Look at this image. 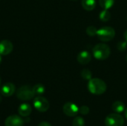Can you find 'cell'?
Returning a JSON list of instances; mask_svg holds the SVG:
<instances>
[{
    "label": "cell",
    "instance_id": "cell-10",
    "mask_svg": "<svg viewBox=\"0 0 127 126\" xmlns=\"http://www.w3.org/2000/svg\"><path fill=\"white\" fill-rule=\"evenodd\" d=\"M15 91H16V87L14 84L11 82H7L4 84L0 88L1 94L6 97H9L12 96L15 93Z\"/></svg>",
    "mask_w": 127,
    "mask_h": 126
},
{
    "label": "cell",
    "instance_id": "cell-21",
    "mask_svg": "<svg viewBox=\"0 0 127 126\" xmlns=\"http://www.w3.org/2000/svg\"><path fill=\"white\" fill-rule=\"evenodd\" d=\"M117 48L120 51H124L127 48V42L126 40L124 41H120L117 44Z\"/></svg>",
    "mask_w": 127,
    "mask_h": 126
},
{
    "label": "cell",
    "instance_id": "cell-6",
    "mask_svg": "<svg viewBox=\"0 0 127 126\" xmlns=\"http://www.w3.org/2000/svg\"><path fill=\"white\" fill-rule=\"evenodd\" d=\"M33 106L39 112H45L49 109L50 104L47 99L42 96H37L33 100Z\"/></svg>",
    "mask_w": 127,
    "mask_h": 126
},
{
    "label": "cell",
    "instance_id": "cell-7",
    "mask_svg": "<svg viewBox=\"0 0 127 126\" xmlns=\"http://www.w3.org/2000/svg\"><path fill=\"white\" fill-rule=\"evenodd\" d=\"M63 113L68 117H76L79 113V107L73 102H66L63 107Z\"/></svg>",
    "mask_w": 127,
    "mask_h": 126
},
{
    "label": "cell",
    "instance_id": "cell-22",
    "mask_svg": "<svg viewBox=\"0 0 127 126\" xmlns=\"http://www.w3.org/2000/svg\"><path fill=\"white\" fill-rule=\"evenodd\" d=\"M90 111L89 108L87 105H82L79 108V113L82 115H87Z\"/></svg>",
    "mask_w": 127,
    "mask_h": 126
},
{
    "label": "cell",
    "instance_id": "cell-9",
    "mask_svg": "<svg viewBox=\"0 0 127 126\" xmlns=\"http://www.w3.org/2000/svg\"><path fill=\"white\" fill-rule=\"evenodd\" d=\"M13 48L12 42L9 40L4 39L0 42V55L6 56L10 54Z\"/></svg>",
    "mask_w": 127,
    "mask_h": 126
},
{
    "label": "cell",
    "instance_id": "cell-26",
    "mask_svg": "<svg viewBox=\"0 0 127 126\" xmlns=\"http://www.w3.org/2000/svg\"><path fill=\"white\" fill-rule=\"evenodd\" d=\"M1 60H2V58H1V55H0V64L1 62Z\"/></svg>",
    "mask_w": 127,
    "mask_h": 126
},
{
    "label": "cell",
    "instance_id": "cell-2",
    "mask_svg": "<svg viewBox=\"0 0 127 126\" xmlns=\"http://www.w3.org/2000/svg\"><path fill=\"white\" fill-rule=\"evenodd\" d=\"M92 53L96 59L103 61L109 57L111 50L109 45L104 43H99L93 48Z\"/></svg>",
    "mask_w": 127,
    "mask_h": 126
},
{
    "label": "cell",
    "instance_id": "cell-25",
    "mask_svg": "<svg viewBox=\"0 0 127 126\" xmlns=\"http://www.w3.org/2000/svg\"><path fill=\"white\" fill-rule=\"evenodd\" d=\"M125 117H126V118H127V108H126L125 109Z\"/></svg>",
    "mask_w": 127,
    "mask_h": 126
},
{
    "label": "cell",
    "instance_id": "cell-30",
    "mask_svg": "<svg viewBox=\"0 0 127 126\" xmlns=\"http://www.w3.org/2000/svg\"></svg>",
    "mask_w": 127,
    "mask_h": 126
},
{
    "label": "cell",
    "instance_id": "cell-19",
    "mask_svg": "<svg viewBox=\"0 0 127 126\" xmlns=\"http://www.w3.org/2000/svg\"><path fill=\"white\" fill-rule=\"evenodd\" d=\"M72 126H85V120L82 117H75L72 122Z\"/></svg>",
    "mask_w": 127,
    "mask_h": 126
},
{
    "label": "cell",
    "instance_id": "cell-28",
    "mask_svg": "<svg viewBox=\"0 0 127 126\" xmlns=\"http://www.w3.org/2000/svg\"><path fill=\"white\" fill-rule=\"evenodd\" d=\"M71 1H77V0H71Z\"/></svg>",
    "mask_w": 127,
    "mask_h": 126
},
{
    "label": "cell",
    "instance_id": "cell-16",
    "mask_svg": "<svg viewBox=\"0 0 127 126\" xmlns=\"http://www.w3.org/2000/svg\"><path fill=\"white\" fill-rule=\"evenodd\" d=\"M99 4L103 9L109 10L114 5L115 0H99Z\"/></svg>",
    "mask_w": 127,
    "mask_h": 126
},
{
    "label": "cell",
    "instance_id": "cell-8",
    "mask_svg": "<svg viewBox=\"0 0 127 126\" xmlns=\"http://www.w3.org/2000/svg\"><path fill=\"white\" fill-rule=\"evenodd\" d=\"M25 121L18 115H11L7 117L4 121L5 126H24Z\"/></svg>",
    "mask_w": 127,
    "mask_h": 126
},
{
    "label": "cell",
    "instance_id": "cell-20",
    "mask_svg": "<svg viewBox=\"0 0 127 126\" xmlns=\"http://www.w3.org/2000/svg\"><path fill=\"white\" fill-rule=\"evenodd\" d=\"M86 33L89 36H95L97 35V29L95 27V26H89L86 28Z\"/></svg>",
    "mask_w": 127,
    "mask_h": 126
},
{
    "label": "cell",
    "instance_id": "cell-27",
    "mask_svg": "<svg viewBox=\"0 0 127 126\" xmlns=\"http://www.w3.org/2000/svg\"><path fill=\"white\" fill-rule=\"evenodd\" d=\"M1 77H0V86H1Z\"/></svg>",
    "mask_w": 127,
    "mask_h": 126
},
{
    "label": "cell",
    "instance_id": "cell-14",
    "mask_svg": "<svg viewBox=\"0 0 127 126\" xmlns=\"http://www.w3.org/2000/svg\"><path fill=\"white\" fill-rule=\"evenodd\" d=\"M112 110L118 114H121L125 111V105L121 101H115L112 106Z\"/></svg>",
    "mask_w": 127,
    "mask_h": 126
},
{
    "label": "cell",
    "instance_id": "cell-15",
    "mask_svg": "<svg viewBox=\"0 0 127 126\" xmlns=\"http://www.w3.org/2000/svg\"><path fill=\"white\" fill-rule=\"evenodd\" d=\"M33 93L36 96H41L42 95L45 91V86L42 85V84H36L33 87Z\"/></svg>",
    "mask_w": 127,
    "mask_h": 126
},
{
    "label": "cell",
    "instance_id": "cell-29",
    "mask_svg": "<svg viewBox=\"0 0 127 126\" xmlns=\"http://www.w3.org/2000/svg\"></svg>",
    "mask_w": 127,
    "mask_h": 126
},
{
    "label": "cell",
    "instance_id": "cell-11",
    "mask_svg": "<svg viewBox=\"0 0 127 126\" xmlns=\"http://www.w3.org/2000/svg\"><path fill=\"white\" fill-rule=\"evenodd\" d=\"M77 62L81 65H86L90 62L92 60V56L89 52L87 50H83L79 53L77 56Z\"/></svg>",
    "mask_w": 127,
    "mask_h": 126
},
{
    "label": "cell",
    "instance_id": "cell-5",
    "mask_svg": "<svg viewBox=\"0 0 127 126\" xmlns=\"http://www.w3.org/2000/svg\"><path fill=\"white\" fill-rule=\"evenodd\" d=\"M124 119L118 113L110 114L105 119L106 126H124Z\"/></svg>",
    "mask_w": 127,
    "mask_h": 126
},
{
    "label": "cell",
    "instance_id": "cell-18",
    "mask_svg": "<svg viewBox=\"0 0 127 126\" xmlns=\"http://www.w3.org/2000/svg\"><path fill=\"white\" fill-rule=\"evenodd\" d=\"M80 75H81L82 78L86 80H90L92 78V73L89 69H83L81 71Z\"/></svg>",
    "mask_w": 127,
    "mask_h": 126
},
{
    "label": "cell",
    "instance_id": "cell-4",
    "mask_svg": "<svg viewBox=\"0 0 127 126\" xmlns=\"http://www.w3.org/2000/svg\"><path fill=\"white\" fill-rule=\"evenodd\" d=\"M35 94L33 91V87L30 85L21 86L16 92V97L20 100L28 101L34 97Z\"/></svg>",
    "mask_w": 127,
    "mask_h": 126
},
{
    "label": "cell",
    "instance_id": "cell-23",
    "mask_svg": "<svg viewBox=\"0 0 127 126\" xmlns=\"http://www.w3.org/2000/svg\"><path fill=\"white\" fill-rule=\"evenodd\" d=\"M52 126L49 123H48V122H45V121H43V122H41L39 124V126Z\"/></svg>",
    "mask_w": 127,
    "mask_h": 126
},
{
    "label": "cell",
    "instance_id": "cell-3",
    "mask_svg": "<svg viewBox=\"0 0 127 126\" xmlns=\"http://www.w3.org/2000/svg\"><path fill=\"white\" fill-rule=\"evenodd\" d=\"M97 38L102 42H109L112 40L115 36V30L113 27L109 26L103 27L97 30Z\"/></svg>",
    "mask_w": 127,
    "mask_h": 126
},
{
    "label": "cell",
    "instance_id": "cell-17",
    "mask_svg": "<svg viewBox=\"0 0 127 126\" xmlns=\"http://www.w3.org/2000/svg\"><path fill=\"white\" fill-rule=\"evenodd\" d=\"M99 17H100V19L102 22H106L110 20V19H111V13H110V12L108 10L104 9L103 10H102L100 12Z\"/></svg>",
    "mask_w": 127,
    "mask_h": 126
},
{
    "label": "cell",
    "instance_id": "cell-1",
    "mask_svg": "<svg viewBox=\"0 0 127 126\" xmlns=\"http://www.w3.org/2000/svg\"><path fill=\"white\" fill-rule=\"evenodd\" d=\"M107 86L106 82L99 78H92L89 80L88 89L89 92L95 95H101L106 91Z\"/></svg>",
    "mask_w": 127,
    "mask_h": 126
},
{
    "label": "cell",
    "instance_id": "cell-12",
    "mask_svg": "<svg viewBox=\"0 0 127 126\" xmlns=\"http://www.w3.org/2000/svg\"><path fill=\"white\" fill-rule=\"evenodd\" d=\"M18 112H19V114L21 117H28L31 114V112H32V108L28 103H22V104H21L19 106V108H18Z\"/></svg>",
    "mask_w": 127,
    "mask_h": 126
},
{
    "label": "cell",
    "instance_id": "cell-13",
    "mask_svg": "<svg viewBox=\"0 0 127 126\" xmlns=\"http://www.w3.org/2000/svg\"><path fill=\"white\" fill-rule=\"evenodd\" d=\"M82 7L87 11L93 10L96 7V0H82Z\"/></svg>",
    "mask_w": 127,
    "mask_h": 126
},
{
    "label": "cell",
    "instance_id": "cell-24",
    "mask_svg": "<svg viewBox=\"0 0 127 126\" xmlns=\"http://www.w3.org/2000/svg\"><path fill=\"white\" fill-rule=\"evenodd\" d=\"M124 39L127 42V29L126 30V31L124 32Z\"/></svg>",
    "mask_w": 127,
    "mask_h": 126
}]
</instances>
